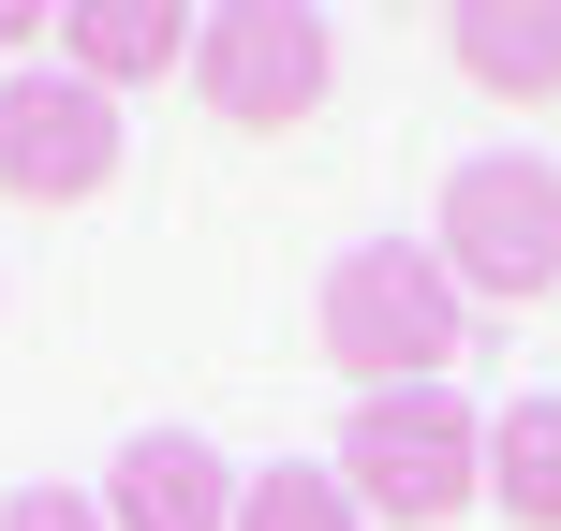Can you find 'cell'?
Here are the masks:
<instances>
[{
  "mask_svg": "<svg viewBox=\"0 0 561 531\" xmlns=\"http://www.w3.org/2000/svg\"><path fill=\"white\" fill-rule=\"evenodd\" d=\"M458 280L444 252H414V236H369V252H340L325 266V369L340 384H369V399H399V384H444V355H458Z\"/></svg>",
  "mask_w": 561,
  "mask_h": 531,
  "instance_id": "cell-1",
  "label": "cell"
},
{
  "mask_svg": "<svg viewBox=\"0 0 561 531\" xmlns=\"http://www.w3.org/2000/svg\"><path fill=\"white\" fill-rule=\"evenodd\" d=\"M428 252H444L458 296H561V163L547 148H473V163L444 177V222H428Z\"/></svg>",
  "mask_w": 561,
  "mask_h": 531,
  "instance_id": "cell-2",
  "label": "cell"
},
{
  "mask_svg": "<svg viewBox=\"0 0 561 531\" xmlns=\"http://www.w3.org/2000/svg\"><path fill=\"white\" fill-rule=\"evenodd\" d=\"M340 487H355V517L444 531V517H458V503L488 487V414H458L444 384L355 399V428H340Z\"/></svg>",
  "mask_w": 561,
  "mask_h": 531,
  "instance_id": "cell-3",
  "label": "cell"
},
{
  "mask_svg": "<svg viewBox=\"0 0 561 531\" xmlns=\"http://www.w3.org/2000/svg\"><path fill=\"white\" fill-rule=\"evenodd\" d=\"M325 15L310 0H207V30H193V89H207V118L222 134H296L310 104H325Z\"/></svg>",
  "mask_w": 561,
  "mask_h": 531,
  "instance_id": "cell-4",
  "label": "cell"
},
{
  "mask_svg": "<svg viewBox=\"0 0 561 531\" xmlns=\"http://www.w3.org/2000/svg\"><path fill=\"white\" fill-rule=\"evenodd\" d=\"M118 177V104L89 74H59V59H30V74H0V193L15 207H89Z\"/></svg>",
  "mask_w": 561,
  "mask_h": 531,
  "instance_id": "cell-5",
  "label": "cell"
},
{
  "mask_svg": "<svg viewBox=\"0 0 561 531\" xmlns=\"http://www.w3.org/2000/svg\"><path fill=\"white\" fill-rule=\"evenodd\" d=\"M104 531H237V473L193 428H134L104 473Z\"/></svg>",
  "mask_w": 561,
  "mask_h": 531,
  "instance_id": "cell-6",
  "label": "cell"
},
{
  "mask_svg": "<svg viewBox=\"0 0 561 531\" xmlns=\"http://www.w3.org/2000/svg\"><path fill=\"white\" fill-rule=\"evenodd\" d=\"M193 30H207V0H59V74H89L118 104V89L193 74Z\"/></svg>",
  "mask_w": 561,
  "mask_h": 531,
  "instance_id": "cell-7",
  "label": "cell"
},
{
  "mask_svg": "<svg viewBox=\"0 0 561 531\" xmlns=\"http://www.w3.org/2000/svg\"><path fill=\"white\" fill-rule=\"evenodd\" d=\"M444 45L488 104H561V0H444Z\"/></svg>",
  "mask_w": 561,
  "mask_h": 531,
  "instance_id": "cell-8",
  "label": "cell"
},
{
  "mask_svg": "<svg viewBox=\"0 0 561 531\" xmlns=\"http://www.w3.org/2000/svg\"><path fill=\"white\" fill-rule=\"evenodd\" d=\"M488 487H503V517H517V531H561V399L488 414Z\"/></svg>",
  "mask_w": 561,
  "mask_h": 531,
  "instance_id": "cell-9",
  "label": "cell"
},
{
  "mask_svg": "<svg viewBox=\"0 0 561 531\" xmlns=\"http://www.w3.org/2000/svg\"><path fill=\"white\" fill-rule=\"evenodd\" d=\"M237 531H369V517H355V487H340V473L280 458V473H252V487H237Z\"/></svg>",
  "mask_w": 561,
  "mask_h": 531,
  "instance_id": "cell-10",
  "label": "cell"
},
{
  "mask_svg": "<svg viewBox=\"0 0 561 531\" xmlns=\"http://www.w3.org/2000/svg\"><path fill=\"white\" fill-rule=\"evenodd\" d=\"M0 531H104V503H75V487H15Z\"/></svg>",
  "mask_w": 561,
  "mask_h": 531,
  "instance_id": "cell-11",
  "label": "cell"
},
{
  "mask_svg": "<svg viewBox=\"0 0 561 531\" xmlns=\"http://www.w3.org/2000/svg\"><path fill=\"white\" fill-rule=\"evenodd\" d=\"M0 45H59V0H0Z\"/></svg>",
  "mask_w": 561,
  "mask_h": 531,
  "instance_id": "cell-12",
  "label": "cell"
}]
</instances>
